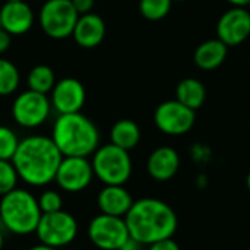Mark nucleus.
<instances>
[{"label":"nucleus","mask_w":250,"mask_h":250,"mask_svg":"<svg viewBox=\"0 0 250 250\" xmlns=\"http://www.w3.org/2000/svg\"><path fill=\"white\" fill-rule=\"evenodd\" d=\"M62 152L51 138L34 135L22 139L12 158L21 180L34 188H42L54 182Z\"/></svg>","instance_id":"1"},{"label":"nucleus","mask_w":250,"mask_h":250,"mask_svg":"<svg viewBox=\"0 0 250 250\" xmlns=\"http://www.w3.org/2000/svg\"><path fill=\"white\" fill-rule=\"evenodd\" d=\"M125 221L129 236L144 246L171 239L179 226L174 209L167 202L155 198L135 201Z\"/></svg>","instance_id":"2"},{"label":"nucleus","mask_w":250,"mask_h":250,"mask_svg":"<svg viewBox=\"0 0 250 250\" xmlns=\"http://www.w3.org/2000/svg\"><path fill=\"white\" fill-rule=\"evenodd\" d=\"M51 139L63 157H89L100 144L97 126L81 113L60 114L53 126Z\"/></svg>","instance_id":"3"},{"label":"nucleus","mask_w":250,"mask_h":250,"mask_svg":"<svg viewBox=\"0 0 250 250\" xmlns=\"http://www.w3.org/2000/svg\"><path fill=\"white\" fill-rule=\"evenodd\" d=\"M42 212L38 199L26 189H13L0 196V221L3 227L16 236L35 233Z\"/></svg>","instance_id":"4"},{"label":"nucleus","mask_w":250,"mask_h":250,"mask_svg":"<svg viewBox=\"0 0 250 250\" xmlns=\"http://www.w3.org/2000/svg\"><path fill=\"white\" fill-rule=\"evenodd\" d=\"M94 176L105 185L125 186L132 176V158L129 151L122 149L111 142L98 146L92 154Z\"/></svg>","instance_id":"5"},{"label":"nucleus","mask_w":250,"mask_h":250,"mask_svg":"<svg viewBox=\"0 0 250 250\" xmlns=\"http://www.w3.org/2000/svg\"><path fill=\"white\" fill-rule=\"evenodd\" d=\"M40 243L60 249L69 246L78 236L76 218L60 209L57 212L42 214L35 230Z\"/></svg>","instance_id":"6"},{"label":"nucleus","mask_w":250,"mask_h":250,"mask_svg":"<svg viewBox=\"0 0 250 250\" xmlns=\"http://www.w3.org/2000/svg\"><path fill=\"white\" fill-rule=\"evenodd\" d=\"M79 15L70 0H47L40 10V25L42 31L54 40L72 35Z\"/></svg>","instance_id":"7"},{"label":"nucleus","mask_w":250,"mask_h":250,"mask_svg":"<svg viewBox=\"0 0 250 250\" xmlns=\"http://www.w3.org/2000/svg\"><path fill=\"white\" fill-rule=\"evenodd\" d=\"M125 218L100 214L88 226V239L100 250H119L129 239Z\"/></svg>","instance_id":"8"},{"label":"nucleus","mask_w":250,"mask_h":250,"mask_svg":"<svg viewBox=\"0 0 250 250\" xmlns=\"http://www.w3.org/2000/svg\"><path fill=\"white\" fill-rule=\"evenodd\" d=\"M195 120V110L186 107L177 100L161 103L154 113V122L158 130L170 136H180L190 132Z\"/></svg>","instance_id":"9"},{"label":"nucleus","mask_w":250,"mask_h":250,"mask_svg":"<svg viewBox=\"0 0 250 250\" xmlns=\"http://www.w3.org/2000/svg\"><path fill=\"white\" fill-rule=\"evenodd\" d=\"M50 108L51 103L45 94L28 89L15 98L12 105V116L19 126L34 129L47 120Z\"/></svg>","instance_id":"10"},{"label":"nucleus","mask_w":250,"mask_h":250,"mask_svg":"<svg viewBox=\"0 0 250 250\" xmlns=\"http://www.w3.org/2000/svg\"><path fill=\"white\" fill-rule=\"evenodd\" d=\"M92 164L86 157H63L54 182L69 193L85 190L94 179Z\"/></svg>","instance_id":"11"},{"label":"nucleus","mask_w":250,"mask_h":250,"mask_svg":"<svg viewBox=\"0 0 250 250\" xmlns=\"http://www.w3.org/2000/svg\"><path fill=\"white\" fill-rule=\"evenodd\" d=\"M217 35L227 47L246 41L250 35V13L245 7H233L224 12L217 23Z\"/></svg>","instance_id":"12"},{"label":"nucleus","mask_w":250,"mask_h":250,"mask_svg":"<svg viewBox=\"0 0 250 250\" xmlns=\"http://www.w3.org/2000/svg\"><path fill=\"white\" fill-rule=\"evenodd\" d=\"M86 92L81 81L75 78H64L56 82L51 89V105L60 114L81 113V108L85 104Z\"/></svg>","instance_id":"13"},{"label":"nucleus","mask_w":250,"mask_h":250,"mask_svg":"<svg viewBox=\"0 0 250 250\" xmlns=\"http://www.w3.org/2000/svg\"><path fill=\"white\" fill-rule=\"evenodd\" d=\"M0 22L10 35H22L32 28L34 12L25 1H6L0 9Z\"/></svg>","instance_id":"14"},{"label":"nucleus","mask_w":250,"mask_h":250,"mask_svg":"<svg viewBox=\"0 0 250 250\" xmlns=\"http://www.w3.org/2000/svg\"><path fill=\"white\" fill-rule=\"evenodd\" d=\"M72 37L76 44L82 48H95L98 47L105 37V22L97 13L79 15Z\"/></svg>","instance_id":"15"},{"label":"nucleus","mask_w":250,"mask_h":250,"mask_svg":"<svg viewBox=\"0 0 250 250\" xmlns=\"http://www.w3.org/2000/svg\"><path fill=\"white\" fill-rule=\"evenodd\" d=\"M133 202L135 201L130 192L125 186L117 185H105L97 196V204L101 214L111 217L125 218L129 209L132 208Z\"/></svg>","instance_id":"16"},{"label":"nucleus","mask_w":250,"mask_h":250,"mask_svg":"<svg viewBox=\"0 0 250 250\" xmlns=\"http://www.w3.org/2000/svg\"><path fill=\"white\" fill-rule=\"evenodd\" d=\"M180 168L179 152L171 146H160L151 152L146 161L148 174L157 182L173 179Z\"/></svg>","instance_id":"17"},{"label":"nucleus","mask_w":250,"mask_h":250,"mask_svg":"<svg viewBox=\"0 0 250 250\" xmlns=\"http://www.w3.org/2000/svg\"><path fill=\"white\" fill-rule=\"evenodd\" d=\"M227 53L229 47L221 40H208L196 47L193 60L198 67L204 70H214L224 63Z\"/></svg>","instance_id":"18"},{"label":"nucleus","mask_w":250,"mask_h":250,"mask_svg":"<svg viewBox=\"0 0 250 250\" xmlns=\"http://www.w3.org/2000/svg\"><path fill=\"white\" fill-rule=\"evenodd\" d=\"M176 100L196 111L207 100V88L201 81L195 78H186L177 83Z\"/></svg>","instance_id":"19"},{"label":"nucleus","mask_w":250,"mask_h":250,"mask_svg":"<svg viewBox=\"0 0 250 250\" xmlns=\"http://www.w3.org/2000/svg\"><path fill=\"white\" fill-rule=\"evenodd\" d=\"M110 141L113 145L130 151L141 141V129L133 120L122 119L113 125L110 130Z\"/></svg>","instance_id":"20"},{"label":"nucleus","mask_w":250,"mask_h":250,"mask_svg":"<svg viewBox=\"0 0 250 250\" xmlns=\"http://www.w3.org/2000/svg\"><path fill=\"white\" fill-rule=\"evenodd\" d=\"M54 85H56V76H54V72L51 70V67H48L45 64H38L31 69V72L28 75L29 89L47 95V92H50L54 88Z\"/></svg>","instance_id":"21"},{"label":"nucleus","mask_w":250,"mask_h":250,"mask_svg":"<svg viewBox=\"0 0 250 250\" xmlns=\"http://www.w3.org/2000/svg\"><path fill=\"white\" fill-rule=\"evenodd\" d=\"M19 85L18 67L4 59H0V97H7L16 91Z\"/></svg>","instance_id":"22"},{"label":"nucleus","mask_w":250,"mask_h":250,"mask_svg":"<svg viewBox=\"0 0 250 250\" xmlns=\"http://www.w3.org/2000/svg\"><path fill=\"white\" fill-rule=\"evenodd\" d=\"M173 0H141L139 12L148 21H160L171 10Z\"/></svg>","instance_id":"23"},{"label":"nucleus","mask_w":250,"mask_h":250,"mask_svg":"<svg viewBox=\"0 0 250 250\" xmlns=\"http://www.w3.org/2000/svg\"><path fill=\"white\" fill-rule=\"evenodd\" d=\"M19 176L12 161L0 160V196L18 188Z\"/></svg>","instance_id":"24"},{"label":"nucleus","mask_w":250,"mask_h":250,"mask_svg":"<svg viewBox=\"0 0 250 250\" xmlns=\"http://www.w3.org/2000/svg\"><path fill=\"white\" fill-rule=\"evenodd\" d=\"M19 142L21 141L12 129L7 126H0V160L12 161Z\"/></svg>","instance_id":"25"},{"label":"nucleus","mask_w":250,"mask_h":250,"mask_svg":"<svg viewBox=\"0 0 250 250\" xmlns=\"http://www.w3.org/2000/svg\"><path fill=\"white\" fill-rule=\"evenodd\" d=\"M37 199H38V205H40V209L42 214L57 212V211L63 209V199L57 190L47 189Z\"/></svg>","instance_id":"26"},{"label":"nucleus","mask_w":250,"mask_h":250,"mask_svg":"<svg viewBox=\"0 0 250 250\" xmlns=\"http://www.w3.org/2000/svg\"><path fill=\"white\" fill-rule=\"evenodd\" d=\"M146 250H180V246L176 240L171 239H166V240H160V242H155L152 245L148 246Z\"/></svg>","instance_id":"27"},{"label":"nucleus","mask_w":250,"mask_h":250,"mask_svg":"<svg viewBox=\"0 0 250 250\" xmlns=\"http://www.w3.org/2000/svg\"><path fill=\"white\" fill-rule=\"evenodd\" d=\"M75 10L78 12V15H85V13H91L95 4V0H70Z\"/></svg>","instance_id":"28"},{"label":"nucleus","mask_w":250,"mask_h":250,"mask_svg":"<svg viewBox=\"0 0 250 250\" xmlns=\"http://www.w3.org/2000/svg\"><path fill=\"white\" fill-rule=\"evenodd\" d=\"M10 42H12V35L3 28H0V54L9 50Z\"/></svg>","instance_id":"29"},{"label":"nucleus","mask_w":250,"mask_h":250,"mask_svg":"<svg viewBox=\"0 0 250 250\" xmlns=\"http://www.w3.org/2000/svg\"><path fill=\"white\" fill-rule=\"evenodd\" d=\"M142 248H144V245H141V243L136 242L135 239L129 237V239L125 242V245H123L119 250H142Z\"/></svg>","instance_id":"30"},{"label":"nucleus","mask_w":250,"mask_h":250,"mask_svg":"<svg viewBox=\"0 0 250 250\" xmlns=\"http://www.w3.org/2000/svg\"><path fill=\"white\" fill-rule=\"evenodd\" d=\"M230 4H233L234 7H245V6H249L250 0H227Z\"/></svg>","instance_id":"31"},{"label":"nucleus","mask_w":250,"mask_h":250,"mask_svg":"<svg viewBox=\"0 0 250 250\" xmlns=\"http://www.w3.org/2000/svg\"><path fill=\"white\" fill-rule=\"evenodd\" d=\"M28 250H57V249H56V248H51V246H47V245H44V243H38V245H35V246L29 248Z\"/></svg>","instance_id":"32"},{"label":"nucleus","mask_w":250,"mask_h":250,"mask_svg":"<svg viewBox=\"0 0 250 250\" xmlns=\"http://www.w3.org/2000/svg\"><path fill=\"white\" fill-rule=\"evenodd\" d=\"M3 246H4V236H3V233L0 231V250H3Z\"/></svg>","instance_id":"33"},{"label":"nucleus","mask_w":250,"mask_h":250,"mask_svg":"<svg viewBox=\"0 0 250 250\" xmlns=\"http://www.w3.org/2000/svg\"><path fill=\"white\" fill-rule=\"evenodd\" d=\"M246 186H248V189H249L250 192V171L249 174H248V177H246Z\"/></svg>","instance_id":"34"},{"label":"nucleus","mask_w":250,"mask_h":250,"mask_svg":"<svg viewBox=\"0 0 250 250\" xmlns=\"http://www.w3.org/2000/svg\"><path fill=\"white\" fill-rule=\"evenodd\" d=\"M6 1H23V0H6Z\"/></svg>","instance_id":"35"},{"label":"nucleus","mask_w":250,"mask_h":250,"mask_svg":"<svg viewBox=\"0 0 250 250\" xmlns=\"http://www.w3.org/2000/svg\"><path fill=\"white\" fill-rule=\"evenodd\" d=\"M176 1H183V0H176Z\"/></svg>","instance_id":"36"},{"label":"nucleus","mask_w":250,"mask_h":250,"mask_svg":"<svg viewBox=\"0 0 250 250\" xmlns=\"http://www.w3.org/2000/svg\"><path fill=\"white\" fill-rule=\"evenodd\" d=\"M0 28H1V22H0Z\"/></svg>","instance_id":"37"},{"label":"nucleus","mask_w":250,"mask_h":250,"mask_svg":"<svg viewBox=\"0 0 250 250\" xmlns=\"http://www.w3.org/2000/svg\"><path fill=\"white\" fill-rule=\"evenodd\" d=\"M249 13H250V4H249Z\"/></svg>","instance_id":"38"}]
</instances>
